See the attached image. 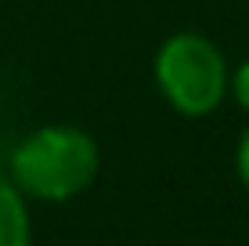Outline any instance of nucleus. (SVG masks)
<instances>
[{
  "label": "nucleus",
  "instance_id": "1",
  "mask_svg": "<svg viewBox=\"0 0 249 246\" xmlns=\"http://www.w3.org/2000/svg\"><path fill=\"white\" fill-rule=\"evenodd\" d=\"M98 141L83 127L51 123L33 131L11 152V181L22 196L65 203L90 189L98 177Z\"/></svg>",
  "mask_w": 249,
  "mask_h": 246
},
{
  "label": "nucleus",
  "instance_id": "4",
  "mask_svg": "<svg viewBox=\"0 0 249 246\" xmlns=\"http://www.w3.org/2000/svg\"><path fill=\"white\" fill-rule=\"evenodd\" d=\"M228 95L238 101V105L249 113V62H242L238 69H231V80H228Z\"/></svg>",
  "mask_w": 249,
  "mask_h": 246
},
{
  "label": "nucleus",
  "instance_id": "3",
  "mask_svg": "<svg viewBox=\"0 0 249 246\" xmlns=\"http://www.w3.org/2000/svg\"><path fill=\"white\" fill-rule=\"evenodd\" d=\"M33 228H29V210L25 196L15 189V181L0 177V246H29Z\"/></svg>",
  "mask_w": 249,
  "mask_h": 246
},
{
  "label": "nucleus",
  "instance_id": "5",
  "mask_svg": "<svg viewBox=\"0 0 249 246\" xmlns=\"http://www.w3.org/2000/svg\"><path fill=\"white\" fill-rule=\"evenodd\" d=\"M235 167H238V177H242V185L249 189V127L242 131V138H238V149H235Z\"/></svg>",
  "mask_w": 249,
  "mask_h": 246
},
{
  "label": "nucleus",
  "instance_id": "2",
  "mask_svg": "<svg viewBox=\"0 0 249 246\" xmlns=\"http://www.w3.org/2000/svg\"><path fill=\"white\" fill-rule=\"evenodd\" d=\"M228 58L202 33H174L156 51V87L181 116H210L228 95Z\"/></svg>",
  "mask_w": 249,
  "mask_h": 246
}]
</instances>
